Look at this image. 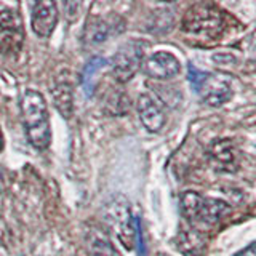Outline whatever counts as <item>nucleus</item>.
I'll return each instance as SVG.
<instances>
[{
	"label": "nucleus",
	"instance_id": "nucleus-4",
	"mask_svg": "<svg viewBox=\"0 0 256 256\" xmlns=\"http://www.w3.org/2000/svg\"><path fill=\"white\" fill-rule=\"evenodd\" d=\"M144 46L146 45L141 40H128L118 46V50L112 56L110 61L112 74H114L117 82H128L140 70L144 60Z\"/></svg>",
	"mask_w": 256,
	"mask_h": 256
},
{
	"label": "nucleus",
	"instance_id": "nucleus-2",
	"mask_svg": "<svg viewBox=\"0 0 256 256\" xmlns=\"http://www.w3.org/2000/svg\"><path fill=\"white\" fill-rule=\"evenodd\" d=\"M181 29L194 37L216 38L224 29V16L212 4H194L184 13Z\"/></svg>",
	"mask_w": 256,
	"mask_h": 256
},
{
	"label": "nucleus",
	"instance_id": "nucleus-3",
	"mask_svg": "<svg viewBox=\"0 0 256 256\" xmlns=\"http://www.w3.org/2000/svg\"><path fill=\"white\" fill-rule=\"evenodd\" d=\"M104 220L108 226L116 232L120 244L132 250L134 246V220L126 198L122 196L112 197L104 206Z\"/></svg>",
	"mask_w": 256,
	"mask_h": 256
},
{
	"label": "nucleus",
	"instance_id": "nucleus-13",
	"mask_svg": "<svg viewBox=\"0 0 256 256\" xmlns=\"http://www.w3.org/2000/svg\"><path fill=\"white\" fill-rule=\"evenodd\" d=\"M228 212H229V205L226 202H222V200H218V198L205 197L202 208H200V213L197 216V221L204 222V224H214V222H218Z\"/></svg>",
	"mask_w": 256,
	"mask_h": 256
},
{
	"label": "nucleus",
	"instance_id": "nucleus-6",
	"mask_svg": "<svg viewBox=\"0 0 256 256\" xmlns=\"http://www.w3.org/2000/svg\"><path fill=\"white\" fill-rule=\"evenodd\" d=\"M196 92L202 96L208 106H222L232 98V85L226 76L221 74H205L200 80Z\"/></svg>",
	"mask_w": 256,
	"mask_h": 256
},
{
	"label": "nucleus",
	"instance_id": "nucleus-15",
	"mask_svg": "<svg viewBox=\"0 0 256 256\" xmlns=\"http://www.w3.org/2000/svg\"><path fill=\"white\" fill-rule=\"evenodd\" d=\"M102 66H104V60L100 58V56H94V58L88 61V64L85 66V69L82 72V85H84V90H85L86 94L93 93V78H94L93 76Z\"/></svg>",
	"mask_w": 256,
	"mask_h": 256
},
{
	"label": "nucleus",
	"instance_id": "nucleus-10",
	"mask_svg": "<svg viewBox=\"0 0 256 256\" xmlns=\"http://www.w3.org/2000/svg\"><path fill=\"white\" fill-rule=\"evenodd\" d=\"M116 20L102 18L98 14L88 16L85 29H84V44L86 46H94L106 42L110 34H114Z\"/></svg>",
	"mask_w": 256,
	"mask_h": 256
},
{
	"label": "nucleus",
	"instance_id": "nucleus-7",
	"mask_svg": "<svg viewBox=\"0 0 256 256\" xmlns=\"http://www.w3.org/2000/svg\"><path fill=\"white\" fill-rule=\"evenodd\" d=\"M142 69L150 78L166 80V78L174 77L176 74H180L181 62L173 53L157 52V53L149 56V58L144 61Z\"/></svg>",
	"mask_w": 256,
	"mask_h": 256
},
{
	"label": "nucleus",
	"instance_id": "nucleus-16",
	"mask_svg": "<svg viewBox=\"0 0 256 256\" xmlns=\"http://www.w3.org/2000/svg\"><path fill=\"white\" fill-rule=\"evenodd\" d=\"M182 242H181V248L184 250L186 246H189L188 253H198L204 248V242L200 240L196 234H182Z\"/></svg>",
	"mask_w": 256,
	"mask_h": 256
},
{
	"label": "nucleus",
	"instance_id": "nucleus-17",
	"mask_svg": "<svg viewBox=\"0 0 256 256\" xmlns=\"http://www.w3.org/2000/svg\"><path fill=\"white\" fill-rule=\"evenodd\" d=\"M4 150V134H2V130H0V152Z\"/></svg>",
	"mask_w": 256,
	"mask_h": 256
},
{
	"label": "nucleus",
	"instance_id": "nucleus-14",
	"mask_svg": "<svg viewBox=\"0 0 256 256\" xmlns=\"http://www.w3.org/2000/svg\"><path fill=\"white\" fill-rule=\"evenodd\" d=\"M210 156L216 162V165H220L221 170L230 172V166L237 165V152L234 146H232V142L228 140L216 142L210 152Z\"/></svg>",
	"mask_w": 256,
	"mask_h": 256
},
{
	"label": "nucleus",
	"instance_id": "nucleus-9",
	"mask_svg": "<svg viewBox=\"0 0 256 256\" xmlns=\"http://www.w3.org/2000/svg\"><path fill=\"white\" fill-rule=\"evenodd\" d=\"M138 114L142 125L150 133H158L165 125V112L152 94L144 93L138 98Z\"/></svg>",
	"mask_w": 256,
	"mask_h": 256
},
{
	"label": "nucleus",
	"instance_id": "nucleus-18",
	"mask_svg": "<svg viewBox=\"0 0 256 256\" xmlns=\"http://www.w3.org/2000/svg\"><path fill=\"white\" fill-rule=\"evenodd\" d=\"M157 256H168V254H162V253H158Z\"/></svg>",
	"mask_w": 256,
	"mask_h": 256
},
{
	"label": "nucleus",
	"instance_id": "nucleus-11",
	"mask_svg": "<svg viewBox=\"0 0 256 256\" xmlns=\"http://www.w3.org/2000/svg\"><path fill=\"white\" fill-rule=\"evenodd\" d=\"M86 246L92 256H120L116 246L112 245L108 232L101 228H90L86 232Z\"/></svg>",
	"mask_w": 256,
	"mask_h": 256
},
{
	"label": "nucleus",
	"instance_id": "nucleus-1",
	"mask_svg": "<svg viewBox=\"0 0 256 256\" xmlns=\"http://www.w3.org/2000/svg\"><path fill=\"white\" fill-rule=\"evenodd\" d=\"M22 125L32 148L44 150L52 142V126L48 106L42 93L36 90H24L20 100Z\"/></svg>",
	"mask_w": 256,
	"mask_h": 256
},
{
	"label": "nucleus",
	"instance_id": "nucleus-12",
	"mask_svg": "<svg viewBox=\"0 0 256 256\" xmlns=\"http://www.w3.org/2000/svg\"><path fill=\"white\" fill-rule=\"evenodd\" d=\"M53 102L56 109L60 110V114L64 118H70L72 112H74V98H72V85L69 80H60L56 82L53 90Z\"/></svg>",
	"mask_w": 256,
	"mask_h": 256
},
{
	"label": "nucleus",
	"instance_id": "nucleus-5",
	"mask_svg": "<svg viewBox=\"0 0 256 256\" xmlns=\"http://www.w3.org/2000/svg\"><path fill=\"white\" fill-rule=\"evenodd\" d=\"M24 26L16 10L0 12V53L8 58H16L22 50Z\"/></svg>",
	"mask_w": 256,
	"mask_h": 256
},
{
	"label": "nucleus",
	"instance_id": "nucleus-8",
	"mask_svg": "<svg viewBox=\"0 0 256 256\" xmlns=\"http://www.w3.org/2000/svg\"><path fill=\"white\" fill-rule=\"evenodd\" d=\"M32 30L38 37L46 38L53 34L56 22H58V6L54 2H38L32 8Z\"/></svg>",
	"mask_w": 256,
	"mask_h": 256
}]
</instances>
